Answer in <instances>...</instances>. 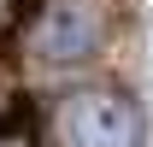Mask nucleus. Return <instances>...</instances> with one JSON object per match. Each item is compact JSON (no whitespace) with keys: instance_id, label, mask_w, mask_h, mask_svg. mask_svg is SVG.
Returning a JSON list of instances; mask_svg holds the SVG:
<instances>
[{"instance_id":"nucleus-2","label":"nucleus","mask_w":153,"mask_h":147,"mask_svg":"<svg viewBox=\"0 0 153 147\" xmlns=\"http://www.w3.org/2000/svg\"><path fill=\"white\" fill-rule=\"evenodd\" d=\"M30 47H36V59H47V65H76V59H88L100 47V12H94V0H53V6H41L36 30H30Z\"/></svg>"},{"instance_id":"nucleus-1","label":"nucleus","mask_w":153,"mask_h":147,"mask_svg":"<svg viewBox=\"0 0 153 147\" xmlns=\"http://www.w3.org/2000/svg\"><path fill=\"white\" fill-rule=\"evenodd\" d=\"M59 147H141V112L118 88H76L53 112Z\"/></svg>"}]
</instances>
